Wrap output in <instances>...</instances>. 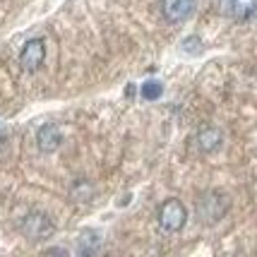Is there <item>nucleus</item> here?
<instances>
[{
	"label": "nucleus",
	"mask_w": 257,
	"mask_h": 257,
	"mask_svg": "<svg viewBox=\"0 0 257 257\" xmlns=\"http://www.w3.org/2000/svg\"><path fill=\"white\" fill-rule=\"evenodd\" d=\"M185 221H188V209L180 200H166L159 207V224L168 233L180 231L185 226Z\"/></svg>",
	"instance_id": "1"
},
{
	"label": "nucleus",
	"mask_w": 257,
	"mask_h": 257,
	"mask_svg": "<svg viewBox=\"0 0 257 257\" xmlns=\"http://www.w3.org/2000/svg\"><path fill=\"white\" fill-rule=\"evenodd\" d=\"M226 209H228V200H226L224 195H219V192H207L197 202V214H200L202 221H207V224L219 221L226 214Z\"/></svg>",
	"instance_id": "2"
},
{
	"label": "nucleus",
	"mask_w": 257,
	"mask_h": 257,
	"mask_svg": "<svg viewBox=\"0 0 257 257\" xmlns=\"http://www.w3.org/2000/svg\"><path fill=\"white\" fill-rule=\"evenodd\" d=\"M22 233L29 240H44L53 233V221L41 212H32L22 219Z\"/></svg>",
	"instance_id": "3"
},
{
	"label": "nucleus",
	"mask_w": 257,
	"mask_h": 257,
	"mask_svg": "<svg viewBox=\"0 0 257 257\" xmlns=\"http://www.w3.org/2000/svg\"><path fill=\"white\" fill-rule=\"evenodd\" d=\"M219 8L235 22H247L257 15V0H219Z\"/></svg>",
	"instance_id": "4"
},
{
	"label": "nucleus",
	"mask_w": 257,
	"mask_h": 257,
	"mask_svg": "<svg viewBox=\"0 0 257 257\" xmlns=\"http://www.w3.org/2000/svg\"><path fill=\"white\" fill-rule=\"evenodd\" d=\"M195 5L197 0H161V15L166 17V22L178 24L195 12Z\"/></svg>",
	"instance_id": "5"
},
{
	"label": "nucleus",
	"mask_w": 257,
	"mask_h": 257,
	"mask_svg": "<svg viewBox=\"0 0 257 257\" xmlns=\"http://www.w3.org/2000/svg\"><path fill=\"white\" fill-rule=\"evenodd\" d=\"M44 58H46V44L41 39H32V41L24 44L22 53H20V65L27 72H34V70H39L44 65Z\"/></svg>",
	"instance_id": "6"
},
{
	"label": "nucleus",
	"mask_w": 257,
	"mask_h": 257,
	"mask_svg": "<svg viewBox=\"0 0 257 257\" xmlns=\"http://www.w3.org/2000/svg\"><path fill=\"white\" fill-rule=\"evenodd\" d=\"M60 142H63V135H60V130H58L56 125L48 123L39 127V133H36V147L41 152L51 154V152H56L58 147H60Z\"/></svg>",
	"instance_id": "7"
},
{
	"label": "nucleus",
	"mask_w": 257,
	"mask_h": 257,
	"mask_svg": "<svg viewBox=\"0 0 257 257\" xmlns=\"http://www.w3.org/2000/svg\"><path fill=\"white\" fill-rule=\"evenodd\" d=\"M221 130L219 127H202L200 133H197V137H195V142H197V147H200V152H204V154H209V152H214V149H219V145H221Z\"/></svg>",
	"instance_id": "8"
},
{
	"label": "nucleus",
	"mask_w": 257,
	"mask_h": 257,
	"mask_svg": "<svg viewBox=\"0 0 257 257\" xmlns=\"http://www.w3.org/2000/svg\"><path fill=\"white\" fill-rule=\"evenodd\" d=\"M99 245H101L99 235L94 233V231H84V233H82V238H79L77 252H82V255H94V252L99 250Z\"/></svg>",
	"instance_id": "9"
},
{
	"label": "nucleus",
	"mask_w": 257,
	"mask_h": 257,
	"mask_svg": "<svg viewBox=\"0 0 257 257\" xmlns=\"http://www.w3.org/2000/svg\"><path fill=\"white\" fill-rule=\"evenodd\" d=\"M161 94H164V84L159 79H147L145 84H142V96L147 101H157Z\"/></svg>",
	"instance_id": "10"
},
{
	"label": "nucleus",
	"mask_w": 257,
	"mask_h": 257,
	"mask_svg": "<svg viewBox=\"0 0 257 257\" xmlns=\"http://www.w3.org/2000/svg\"><path fill=\"white\" fill-rule=\"evenodd\" d=\"M72 197H75V202H87L91 197V185L87 183V180L77 183V188L72 190Z\"/></svg>",
	"instance_id": "11"
},
{
	"label": "nucleus",
	"mask_w": 257,
	"mask_h": 257,
	"mask_svg": "<svg viewBox=\"0 0 257 257\" xmlns=\"http://www.w3.org/2000/svg\"><path fill=\"white\" fill-rule=\"evenodd\" d=\"M183 53H188V56H197L202 53V41L197 36H188L185 41H183Z\"/></svg>",
	"instance_id": "12"
}]
</instances>
